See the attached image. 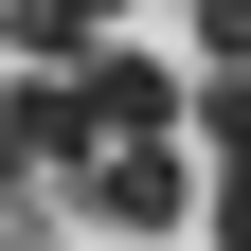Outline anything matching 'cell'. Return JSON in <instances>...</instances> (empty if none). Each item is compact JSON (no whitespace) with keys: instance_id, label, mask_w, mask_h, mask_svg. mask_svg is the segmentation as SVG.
Masks as SVG:
<instances>
[{"instance_id":"6da1fadb","label":"cell","mask_w":251,"mask_h":251,"mask_svg":"<svg viewBox=\"0 0 251 251\" xmlns=\"http://www.w3.org/2000/svg\"><path fill=\"white\" fill-rule=\"evenodd\" d=\"M72 126H90V162H108V144H179V72H162V54H90V72H72Z\"/></svg>"},{"instance_id":"7a4b0ae2","label":"cell","mask_w":251,"mask_h":251,"mask_svg":"<svg viewBox=\"0 0 251 251\" xmlns=\"http://www.w3.org/2000/svg\"><path fill=\"white\" fill-rule=\"evenodd\" d=\"M72 215H108V233H179V144H108V162L72 179Z\"/></svg>"}]
</instances>
